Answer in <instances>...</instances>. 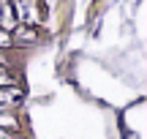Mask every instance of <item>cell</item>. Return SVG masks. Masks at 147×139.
Segmentation results:
<instances>
[{
  "label": "cell",
  "instance_id": "obj_1",
  "mask_svg": "<svg viewBox=\"0 0 147 139\" xmlns=\"http://www.w3.org/2000/svg\"><path fill=\"white\" fill-rule=\"evenodd\" d=\"M11 38H14V49L22 47V49H38V44H41V30L33 25H25V22H19V25L11 30Z\"/></svg>",
  "mask_w": 147,
  "mask_h": 139
},
{
  "label": "cell",
  "instance_id": "obj_2",
  "mask_svg": "<svg viewBox=\"0 0 147 139\" xmlns=\"http://www.w3.org/2000/svg\"><path fill=\"white\" fill-rule=\"evenodd\" d=\"M0 128L5 131H22V115L16 109H8V107H0Z\"/></svg>",
  "mask_w": 147,
  "mask_h": 139
},
{
  "label": "cell",
  "instance_id": "obj_3",
  "mask_svg": "<svg viewBox=\"0 0 147 139\" xmlns=\"http://www.w3.org/2000/svg\"><path fill=\"white\" fill-rule=\"evenodd\" d=\"M0 49H14V38H11V33L3 30V27H0Z\"/></svg>",
  "mask_w": 147,
  "mask_h": 139
},
{
  "label": "cell",
  "instance_id": "obj_4",
  "mask_svg": "<svg viewBox=\"0 0 147 139\" xmlns=\"http://www.w3.org/2000/svg\"><path fill=\"white\" fill-rule=\"evenodd\" d=\"M0 139H16L11 131H5V128H0Z\"/></svg>",
  "mask_w": 147,
  "mask_h": 139
}]
</instances>
